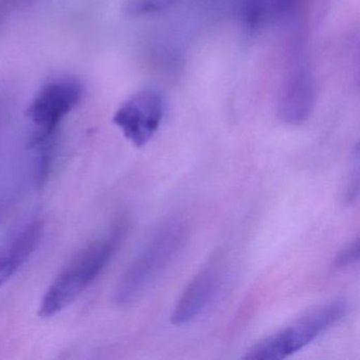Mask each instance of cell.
<instances>
[{
	"mask_svg": "<svg viewBox=\"0 0 360 360\" xmlns=\"http://www.w3.org/2000/svg\"><path fill=\"white\" fill-rule=\"evenodd\" d=\"M178 1L180 0H128L124 11L134 18L150 15L172 7Z\"/></svg>",
	"mask_w": 360,
	"mask_h": 360,
	"instance_id": "10",
	"label": "cell"
},
{
	"mask_svg": "<svg viewBox=\"0 0 360 360\" xmlns=\"http://www.w3.org/2000/svg\"><path fill=\"white\" fill-rule=\"evenodd\" d=\"M359 193V146L356 145L352 151L351 162L341 191V200L345 205L353 203Z\"/></svg>",
	"mask_w": 360,
	"mask_h": 360,
	"instance_id": "9",
	"label": "cell"
},
{
	"mask_svg": "<svg viewBox=\"0 0 360 360\" xmlns=\"http://www.w3.org/2000/svg\"><path fill=\"white\" fill-rule=\"evenodd\" d=\"M188 236V225L183 219L176 217L162 222L120 279L115 302L127 307L139 300L180 254Z\"/></svg>",
	"mask_w": 360,
	"mask_h": 360,
	"instance_id": "2",
	"label": "cell"
},
{
	"mask_svg": "<svg viewBox=\"0 0 360 360\" xmlns=\"http://www.w3.org/2000/svg\"><path fill=\"white\" fill-rule=\"evenodd\" d=\"M164 115V102L155 90L144 89L130 96L113 115V123L136 147L145 146L155 136Z\"/></svg>",
	"mask_w": 360,
	"mask_h": 360,
	"instance_id": "5",
	"label": "cell"
},
{
	"mask_svg": "<svg viewBox=\"0 0 360 360\" xmlns=\"http://www.w3.org/2000/svg\"><path fill=\"white\" fill-rule=\"evenodd\" d=\"M307 77L304 73L298 75L288 87L286 98L282 101L280 117L286 123H302L311 112L313 98H311V83Z\"/></svg>",
	"mask_w": 360,
	"mask_h": 360,
	"instance_id": "8",
	"label": "cell"
},
{
	"mask_svg": "<svg viewBox=\"0 0 360 360\" xmlns=\"http://www.w3.org/2000/svg\"><path fill=\"white\" fill-rule=\"evenodd\" d=\"M43 236V222L34 220L18 229L0 244V288L34 254Z\"/></svg>",
	"mask_w": 360,
	"mask_h": 360,
	"instance_id": "7",
	"label": "cell"
},
{
	"mask_svg": "<svg viewBox=\"0 0 360 360\" xmlns=\"http://www.w3.org/2000/svg\"><path fill=\"white\" fill-rule=\"evenodd\" d=\"M359 260V239H355L339 252L334 260L336 269H345Z\"/></svg>",
	"mask_w": 360,
	"mask_h": 360,
	"instance_id": "11",
	"label": "cell"
},
{
	"mask_svg": "<svg viewBox=\"0 0 360 360\" xmlns=\"http://www.w3.org/2000/svg\"><path fill=\"white\" fill-rule=\"evenodd\" d=\"M83 94V85L77 77H56L35 94L27 108V117L37 131L56 134L60 122L77 108Z\"/></svg>",
	"mask_w": 360,
	"mask_h": 360,
	"instance_id": "4",
	"label": "cell"
},
{
	"mask_svg": "<svg viewBox=\"0 0 360 360\" xmlns=\"http://www.w3.org/2000/svg\"><path fill=\"white\" fill-rule=\"evenodd\" d=\"M347 311V302L342 299L316 307L290 326L252 345L243 358L246 360L284 359L300 351L338 323Z\"/></svg>",
	"mask_w": 360,
	"mask_h": 360,
	"instance_id": "3",
	"label": "cell"
},
{
	"mask_svg": "<svg viewBox=\"0 0 360 360\" xmlns=\"http://www.w3.org/2000/svg\"><path fill=\"white\" fill-rule=\"evenodd\" d=\"M225 276L224 258L220 255L210 259L191 279L179 298L170 321L184 326L201 315L216 298Z\"/></svg>",
	"mask_w": 360,
	"mask_h": 360,
	"instance_id": "6",
	"label": "cell"
},
{
	"mask_svg": "<svg viewBox=\"0 0 360 360\" xmlns=\"http://www.w3.org/2000/svg\"><path fill=\"white\" fill-rule=\"evenodd\" d=\"M126 227V221H117L108 235L87 244L69 261L44 295L39 309L41 317L58 315L96 281L121 245Z\"/></svg>",
	"mask_w": 360,
	"mask_h": 360,
	"instance_id": "1",
	"label": "cell"
}]
</instances>
